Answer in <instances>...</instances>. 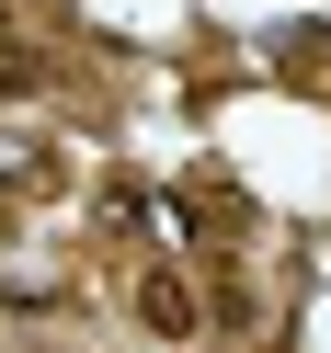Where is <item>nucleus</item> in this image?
<instances>
[{"instance_id": "f257e3e1", "label": "nucleus", "mask_w": 331, "mask_h": 353, "mask_svg": "<svg viewBox=\"0 0 331 353\" xmlns=\"http://www.w3.org/2000/svg\"><path fill=\"white\" fill-rule=\"evenodd\" d=\"M126 319H138V342L194 353V342H206V274H194V262H171V251H149L138 285H126Z\"/></svg>"}, {"instance_id": "f03ea898", "label": "nucleus", "mask_w": 331, "mask_h": 353, "mask_svg": "<svg viewBox=\"0 0 331 353\" xmlns=\"http://www.w3.org/2000/svg\"><path fill=\"white\" fill-rule=\"evenodd\" d=\"M12 353H69V342H12Z\"/></svg>"}]
</instances>
